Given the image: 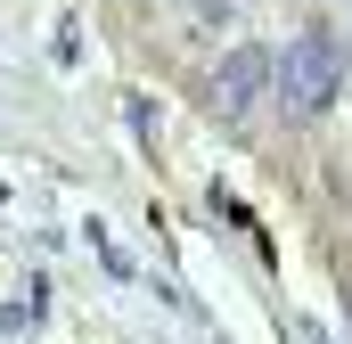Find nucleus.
Here are the masks:
<instances>
[{
    "mask_svg": "<svg viewBox=\"0 0 352 344\" xmlns=\"http://www.w3.org/2000/svg\"><path fill=\"white\" fill-rule=\"evenodd\" d=\"M336 83H344V50H336L328 33H303V41L287 50V66H278V90H287L295 107H320Z\"/></svg>",
    "mask_w": 352,
    "mask_h": 344,
    "instance_id": "f257e3e1",
    "label": "nucleus"
},
{
    "mask_svg": "<svg viewBox=\"0 0 352 344\" xmlns=\"http://www.w3.org/2000/svg\"><path fill=\"white\" fill-rule=\"evenodd\" d=\"M263 58H254V50H230V58H221V74H213V98H221V107H246V98H254V90H263Z\"/></svg>",
    "mask_w": 352,
    "mask_h": 344,
    "instance_id": "f03ea898",
    "label": "nucleus"
}]
</instances>
